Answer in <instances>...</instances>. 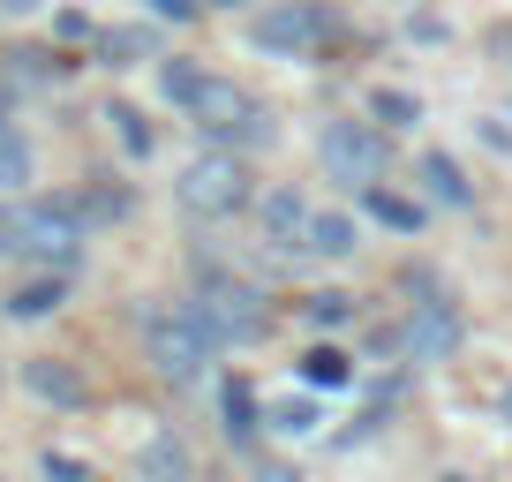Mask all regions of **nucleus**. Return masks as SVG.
Listing matches in <instances>:
<instances>
[{
	"label": "nucleus",
	"mask_w": 512,
	"mask_h": 482,
	"mask_svg": "<svg viewBox=\"0 0 512 482\" xmlns=\"http://www.w3.org/2000/svg\"><path fill=\"white\" fill-rule=\"evenodd\" d=\"M106 121H113V136H121V144L136 151V159H151V121H144V113H136V106H113Z\"/></svg>",
	"instance_id": "aec40b11"
},
{
	"label": "nucleus",
	"mask_w": 512,
	"mask_h": 482,
	"mask_svg": "<svg viewBox=\"0 0 512 482\" xmlns=\"http://www.w3.org/2000/svg\"><path fill=\"white\" fill-rule=\"evenodd\" d=\"M159 83H166V98H174V106H189V98L204 91V76H196L189 61H166V68H159Z\"/></svg>",
	"instance_id": "412c9836"
},
{
	"label": "nucleus",
	"mask_w": 512,
	"mask_h": 482,
	"mask_svg": "<svg viewBox=\"0 0 512 482\" xmlns=\"http://www.w3.org/2000/svg\"><path fill=\"white\" fill-rule=\"evenodd\" d=\"M497 415H505V422H512V392H497Z\"/></svg>",
	"instance_id": "c756f323"
},
{
	"label": "nucleus",
	"mask_w": 512,
	"mask_h": 482,
	"mask_svg": "<svg viewBox=\"0 0 512 482\" xmlns=\"http://www.w3.org/2000/svg\"><path fill=\"white\" fill-rule=\"evenodd\" d=\"M422 181H430V196H445V204H467V174L445 159V151H430V159H422Z\"/></svg>",
	"instance_id": "dca6fc26"
},
{
	"label": "nucleus",
	"mask_w": 512,
	"mask_h": 482,
	"mask_svg": "<svg viewBox=\"0 0 512 482\" xmlns=\"http://www.w3.org/2000/svg\"><path fill=\"white\" fill-rule=\"evenodd\" d=\"M272 422H279V430H309V422H317V415H309V400H287V407H279Z\"/></svg>",
	"instance_id": "bb28decb"
},
{
	"label": "nucleus",
	"mask_w": 512,
	"mask_h": 482,
	"mask_svg": "<svg viewBox=\"0 0 512 482\" xmlns=\"http://www.w3.org/2000/svg\"><path fill=\"white\" fill-rule=\"evenodd\" d=\"M204 8H241V0H204Z\"/></svg>",
	"instance_id": "7c9ffc66"
},
{
	"label": "nucleus",
	"mask_w": 512,
	"mask_h": 482,
	"mask_svg": "<svg viewBox=\"0 0 512 482\" xmlns=\"http://www.w3.org/2000/svg\"><path fill=\"white\" fill-rule=\"evenodd\" d=\"M347 317H354V294H309V324L332 332V324H347Z\"/></svg>",
	"instance_id": "5701e85b"
},
{
	"label": "nucleus",
	"mask_w": 512,
	"mask_h": 482,
	"mask_svg": "<svg viewBox=\"0 0 512 482\" xmlns=\"http://www.w3.org/2000/svg\"><path fill=\"white\" fill-rule=\"evenodd\" d=\"M144 362L166 377V385H196L204 362H211L204 324H196L189 309H151V317H144Z\"/></svg>",
	"instance_id": "20e7f679"
},
{
	"label": "nucleus",
	"mask_w": 512,
	"mask_h": 482,
	"mask_svg": "<svg viewBox=\"0 0 512 482\" xmlns=\"http://www.w3.org/2000/svg\"><path fill=\"white\" fill-rule=\"evenodd\" d=\"M0 249H16V257L46 264V272H68V264L83 257V211L68 204V196H38V204L8 211V234H0Z\"/></svg>",
	"instance_id": "f257e3e1"
},
{
	"label": "nucleus",
	"mask_w": 512,
	"mask_h": 482,
	"mask_svg": "<svg viewBox=\"0 0 512 482\" xmlns=\"http://www.w3.org/2000/svg\"><path fill=\"white\" fill-rule=\"evenodd\" d=\"M324 8L317 0H272L264 16H256V31H249V46L256 53H279V61H302V53H317L324 46Z\"/></svg>",
	"instance_id": "0eeeda50"
},
{
	"label": "nucleus",
	"mask_w": 512,
	"mask_h": 482,
	"mask_svg": "<svg viewBox=\"0 0 512 482\" xmlns=\"http://www.w3.org/2000/svg\"><path fill=\"white\" fill-rule=\"evenodd\" d=\"M264 234H272L279 249H294V241L309 234V211H302V196H287V189H272V196H264Z\"/></svg>",
	"instance_id": "9d476101"
},
{
	"label": "nucleus",
	"mask_w": 512,
	"mask_h": 482,
	"mask_svg": "<svg viewBox=\"0 0 512 482\" xmlns=\"http://www.w3.org/2000/svg\"><path fill=\"white\" fill-rule=\"evenodd\" d=\"M23 385H31L38 400H53V407H83V377L68 370V362H53V354L23 362Z\"/></svg>",
	"instance_id": "1a4fd4ad"
},
{
	"label": "nucleus",
	"mask_w": 512,
	"mask_h": 482,
	"mask_svg": "<svg viewBox=\"0 0 512 482\" xmlns=\"http://www.w3.org/2000/svg\"><path fill=\"white\" fill-rule=\"evenodd\" d=\"M249 204V159L241 151H204V159L181 174V211L189 219H226V211H241Z\"/></svg>",
	"instance_id": "39448f33"
},
{
	"label": "nucleus",
	"mask_w": 512,
	"mask_h": 482,
	"mask_svg": "<svg viewBox=\"0 0 512 482\" xmlns=\"http://www.w3.org/2000/svg\"><path fill=\"white\" fill-rule=\"evenodd\" d=\"M98 53H106V68H136V61H151V31H106Z\"/></svg>",
	"instance_id": "2eb2a0df"
},
{
	"label": "nucleus",
	"mask_w": 512,
	"mask_h": 482,
	"mask_svg": "<svg viewBox=\"0 0 512 482\" xmlns=\"http://www.w3.org/2000/svg\"><path fill=\"white\" fill-rule=\"evenodd\" d=\"M369 211H377L392 234H415L422 226V204H407V196H392V189H369Z\"/></svg>",
	"instance_id": "f3484780"
},
{
	"label": "nucleus",
	"mask_w": 512,
	"mask_h": 482,
	"mask_svg": "<svg viewBox=\"0 0 512 482\" xmlns=\"http://www.w3.org/2000/svg\"><path fill=\"white\" fill-rule=\"evenodd\" d=\"M189 121L211 136V144H272V113L256 106L241 83H226V76H204V91L189 98Z\"/></svg>",
	"instance_id": "f03ea898"
},
{
	"label": "nucleus",
	"mask_w": 512,
	"mask_h": 482,
	"mask_svg": "<svg viewBox=\"0 0 512 482\" xmlns=\"http://www.w3.org/2000/svg\"><path fill=\"white\" fill-rule=\"evenodd\" d=\"M61 294H68V272H46V279H31V287L8 294V317H53Z\"/></svg>",
	"instance_id": "f8f14e48"
},
{
	"label": "nucleus",
	"mask_w": 512,
	"mask_h": 482,
	"mask_svg": "<svg viewBox=\"0 0 512 482\" xmlns=\"http://www.w3.org/2000/svg\"><path fill=\"white\" fill-rule=\"evenodd\" d=\"M204 0H144V16H159V23H189Z\"/></svg>",
	"instance_id": "393cba45"
},
{
	"label": "nucleus",
	"mask_w": 512,
	"mask_h": 482,
	"mask_svg": "<svg viewBox=\"0 0 512 482\" xmlns=\"http://www.w3.org/2000/svg\"><path fill=\"white\" fill-rule=\"evenodd\" d=\"M46 475H53V482H91V467H76L68 452H46Z\"/></svg>",
	"instance_id": "a878e982"
},
{
	"label": "nucleus",
	"mask_w": 512,
	"mask_h": 482,
	"mask_svg": "<svg viewBox=\"0 0 512 482\" xmlns=\"http://www.w3.org/2000/svg\"><path fill=\"white\" fill-rule=\"evenodd\" d=\"M392 347H400L407 362H445V354L460 347V317H452V302H415V317L392 332Z\"/></svg>",
	"instance_id": "6e6552de"
},
{
	"label": "nucleus",
	"mask_w": 512,
	"mask_h": 482,
	"mask_svg": "<svg viewBox=\"0 0 512 482\" xmlns=\"http://www.w3.org/2000/svg\"><path fill=\"white\" fill-rule=\"evenodd\" d=\"M317 159L332 181H347V189H377L384 181V129H369V121H332V129L317 136Z\"/></svg>",
	"instance_id": "423d86ee"
},
{
	"label": "nucleus",
	"mask_w": 512,
	"mask_h": 482,
	"mask_svg": "<svg viewBox=\"0 0 512 482\" xmlns=\"http://www.w3.org/2000/svg\"><path fill=\"white\" fill-rule=\"evenodd\" d=\"M302 249H317V257H347V249H354V219H347V211H317L309 234H302Z\"/></svg>",
	"instance_id": "ddd939ff"
},
{
	"label": "nucleus",
	"mask_w": 512,
	"mask_h": 482,
	"mask_svg": "<svg viewBox=\"0 0 512 482\" xmlns=\"http://www.w3.org/2000/svg\"><path fill=\"white\" fill-rule=\"evenodd\" d=\"M219 407H226V430H234V437H249V430H256V400H249V385H241V377H226Z\"/></svg>",
	"instance_id": "6ab92c4d"
},
{
	"label": "nucleus",
	"mask_w": 512,
	"mask_h": 482,
	"mask_svg": "<svg viewBox=\"0 0 512 482\" xmlns=\"http://www.w3.org/2000/svg\"><path fill=\"white\" fill-rule=\"evenodd\" d=\"M189 317L204 324L211 347H241V339L264 332V302H256V287H241V279H226V272H196Z\"/></svg>",
	"instance_id": "7ed1b4c3"
},
{
	"label": "nucleus",
	"mask_w": 512,
	"mask_h": 482,
	"mask_svg": "<svg viewBox=\"0 0 512 482\" xmlns=\"http://www.w3.org/2000/svg\"><path fill=\"white\" fill-rule=\"evenodd\" d=\"M136 475H144V482H189V452H181V437H151V445L136 452Z\"/></svg>",
	"instance_id": "9b49d317"
},
{
	"label": "nucleus",
	"mask_w": 512,
	"mask_h": 482,
	"mask_svg": "<svg viewBox=\"0 0 512 482\" xmlns=\"http://www.w3.org/2000/svg\"><path fill=\"white\" fill-rule=\"evenodd\" d=\"M16 181H31V144L0 121V189H16Z\"/></svg>",
	"instance_id": "a211bd4d"
},
{
	"label": "nucleus",
	"mask_w": 512,
	"mask_h": 482,
	"mask_svg": "<svg viewBox=\"0 0 512 482\" xmlns=\"http://www.w3.org/2000/svg\"><path fill=\"white\" fill-rule=\"evenodd\" d=\"M369 113H377V121H384V129H407V121H415V98H407V91H377V106H369Z\"/></svg>",
	"instance_id": "4be33fe9"
},
{
	"label": "nucleus",
	"mask_w": 512,
	"mask_h": 482,
	"mask_svg": "<svg viewBox=\"0 0 512 482\" xmlns=\"http://www.w3.org/2000/svg\"><path fill=\"white\" fill-rule=\"evenodd\" d=\"M0 121H8V91H0Z\"/></svg>",
	"instance_id": "2f4dec72"
},
{
	"label": "nucleus",
	"mask_w": 512,
	"mask_h": 482,
	"mask_svg": "<svg viewBox=\"0 0 512 482\" xmlns=\"http://www.w3.org/2000/svg\"><path fill=\"white\" fill-rule=\"evenodd\" d=\"M53 53H8V76H23V83H53Z\"/></svg>",
	"instance_id": "b1692460"
},
{
	"label": "nucleus",
	"mask_w": 512,
	"mask_h": 482,
	"mask_svg": "<svg viewBox=\"0 0 512 482\" xmlns=\"http://www.w3.org/2000/svg\"><path fill=\"white\" fill-rule=\"evenodd\" d=\"M61 38H68V46H91L98 31H91V23H83V16H61Z\"/></svg>",
	"instance_id": "cd10ccee"
},
{
	"label": "nucleus",
	"mask_w": 512,
	"mask_h": 482,
	"mask_svg": "<svg viewBox=\"0 0 512 482\" xmlns=\"http://www.w3.org/2000/svg\"><path fill=\"white\" fill-rule=\"evenodd\" d=\"M347 377H354V362H347L339 347H309V354H302V385H317V392H339Z\"/></svg>",
	"instance_id": "4468645a"
},
{
	"label": "nucleus",
	"mask_w": 512,
	"mask_h": 482,
	"mask_svg": "<svg viewBox=\"0 0 512 482\" xmlns=\"http://www.w3.org/2000/svg\"><path fill=\"white\" fill-rule=\"evenodd\" d=\"M256 482H294V467H264V475H256Z\"/></svg>",
	"instance_id": "c85d7f7f"
}]
</instances>
